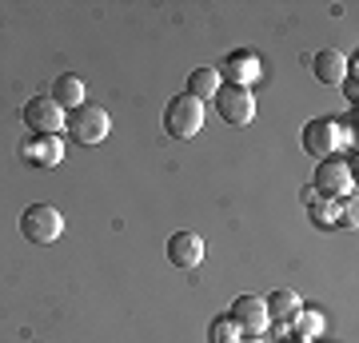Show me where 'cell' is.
Here are the masks:
<instances>
[{"label": "cell", "instance_id": "1", "mask_svg": "<svg viewBox=\"0 0 359 343\" xmlns=\"http://www.w3.org/2000/svg\"><path fill=\"white\" fill-rule=\"evenodd\" d=\"M20 236L28 243H36V248H48V243H56L65 236V216L52 203H32L20 216Z\"/></svg>", "mask_w": 359, "mask_h": 343}, {"label": "cell", "instance_id": "2", "mask_svg": "<svg viewBox=\"0 0 359 343\" xmlns=\"http://www.w3.org/2000/svg\"><path fill=\"white\" fill-rule=\"evenodd\" d=\"M164 128H168V136H176V140H192L196 132L204 128V104L196 96H188V92L172 96L164 108Z\"/></svg>", "mask_w": 359, "mask_h": 343}, {"label": "cell", "instance_id": "3", "mask_svg": "<svg viewBox=\"0 0 359 343\" xmlns=\"http://www.w3.org/2000/svg\"><path fill=\"white\" fill-rule=\"evenodd\" d=\"M65 128H68V136H72L76 144L92 148V144H100L104 136H108V128H112V116L104 112V108H96V104H80L76 112H68Z\"/></svg>", "mask_w": 359, "mask_h": 343}, {"label": "cell", "instance_id": "4", "mask_svg": "<svg viewBox=\"0 0 359 343\" xmlns=\"http://www.w3.org/2000/svg\"><path fill=\"white\" fill-rule=\"evenodd\" d=\"M355 160L347 164V160H339V156H327V160H320V168H316V191L320 196H327V200H344V196H351L355 191Z\"/></svg>", "mask_w": 359, "mask_h": 343}, {"label": "cell", "instance_id": "5", "mask_svg": "<svg viewBox=\"0 0 359 343\" xmlns=\"http://www.w3.org/2000/svg\"><path fill=\"white\" fill-rule=\"evenodd\" d=\"M219 108V120H228L231 128H244L256 120V92L240 88V84H219V92L212 96Z\"/></svg>", "mask_w": 359, "mask_h": 343}, {"label": "cell", "instance_id": "6", "mask_svg": "<svg viewBox=\"0 0 359 343\" xmlns=\"http://www.w3.org/2000/svg\"><path fill=\"white\" fill-rule=\"evenodd\" d=\"M20 116L32 128V136H56V132H65V120H68V112L52 96H32Z\"/></svg>", "mask_w": 359, "mask_h": 343}, {"label": "cell", "instance_id": "7", "mask_svg": "<svg viewBox=\"0 0 359 343\" xmlns=\"http://www.w3.org/2000/svg\"><path fill=\"white\" fill-rule=\"evenodd\" d=\"M228 319L240 328V335H264V331H268V323H271L264 300H256V295H240V300L231 304Z\"/></svg>", "mask_w": 359, "mask_h": 343}, {"label": "cell", "instance_id": "8", "mask_svg": "<svg viewBox=\"0 0 359 343\" xmlns=\"http://www.w3.org/2000/svg\"><path fill=\"white\" fill-rule=\"evenodd\" d=\"M304 152L316 160H327L332 152H339V124L335 120H308L304 124Z\"/></svg>", "mask_w": 359, "mask_h": 343}, {"label": "cell", "instance_id": "9", "mask_svg": "<svg viewBox=\"0 0 359 343\" xmlns=\"http://www.w3.org/2000/svg\"><path fill=\"white\" fill-rule=\"evenodd\" d=\"M168 260H172V267H180V271H196V267L204 264V240H200L196 231H176V236L168 240Z\"/></svg>", "mask_w": 359, "mask_h": 343}, {"label": "cell", "instance_id": "10", "mask_svg": "<svg viewBox=\"0 0 359 343\" xmlns=\"http://www.w3.org/2000/svg\"><path fill=\"white\" fill-rule=\"evenodd\" d=\"M311 72H316V80L320 84H327V88H339L347 80V56L339 48H323L311 56Z\"/></svg>", "mask_w": 359, "mask_h": 343}, {"label": "cell", "instance_id": "11", "mask_svg": "<svg viewBox=\"0 0 359 343\" xmlns=\"http://www.w3.org/2000/svg\"><path fill=\"white\" fill-rule=\"evenodd\" d=\"M60 160H65V144L56 136H32L25 144V164L32 168H56Z\"/></svg>", "mask_w": 359, "mask_h": 343}, {"label": "cell", "instance_id": "12", "mask_svg": "<svg viewBox=\"0 0 359 343\" xmlns=\"http://www.w3.org/2000/svg\"><path fill=\"white\" fill-rule=\"evenodd\" d=\"M224 80H228V84H240V88L256 84L259 80V56L256 52H231L228 60H224Z\"/></svg>", "mask_w": 359, "mask_h": 343}, {"label": "cell", "instance_id": "13", "mask_svg": "<svg viewBox=\"0 0 359 343\" xmlns=\"http://www.w3.org/2000/svg\"><path fill=\"white\" fill-rule=\"evenodd\" d=\"M52 100L60 104L65 112H76L84 100V80L76 76V72H65V76H56V84H52Z\"/></svg>", "mask_w": 359, "mask_h": 343}, {"label": "cell", "instance_id": "14", "mask_svg": "<svg viewBox=\"0 0 359 343\" xmlns=\"http://www.w3.org/2000/svg\"><path fill=\"white\" fill-rule=\"evenodd\" d=\"M264 307H268V316L271 319H280L283 328H292V319L299 316V295L292 292V288H280V292H271L268 300H264Z\"/></svg>", "mask_w": 359, "mask_h": 343}, {"label": "cell", "instance_id": "15", "mask_svg": "<svg viewBox=\"0 0 359 343\" xmlns=\"http://www.w3.org/2000/svg\"><path fill=\"white\" fill-rule=\"evenodd\" d=\"M219 72L216 68H192V76H188V96H196V100L204 104V100H212L219 92Z\"/></svg>", "mask_w": 359, "mask_h": 343}, {"label": "cell", "instance_id": "16", "mask_svg": "<svg viewBox=\"0 0 359 343\" xmlns=\"http://www.w3.org/2000/svg\"><path fill=\"white\" fill-rule=\"evenodd\" d=\"M292 331L299 335V339H316L323 331V316H320V307H299V316L292 319Z\"/></svg>", "mask_w": 359, "mask_h": 343}, {"label": "cell", "instance_id": "17", "mask_svg": "<svg viewBox=\"0 0 359 343\" xmlns=\"http://www.w3.org/2000/svg\"><path fill=\"white\" fill-rule=\"evenodd\" d=\"M244 335H240V328L231 323L228 316H219L216 323H212V343H240Z\"/></svg>", "mask_w": 359, "mask_h": 343}, {"label": "cell", "instance_id": "18", "mask_svg": "<svg viewBox=\"0 0 359 343\" xmlns=\"http://www.w3.org/2000/svg\"><path fill=\"white\" fill-rule=\"evenodd\" d=\"M283 343H311V339H299L292 328H283Z\"/></svg>", "mask_w": 359, "mask_h": 343}, {"label": "cell", "instance_id": "19", "mask_svg": "<svg viewBox=\"0 0 359 343\" xmlns=\"http://www.w3.org/2000/svg\"><path fill=\"white\" fill-rule=\"evenodd\" d=\"M240 343H264V335H244Z\"/></svg>", "mask_w": 359, "mask_h": 343}]
</instances>
